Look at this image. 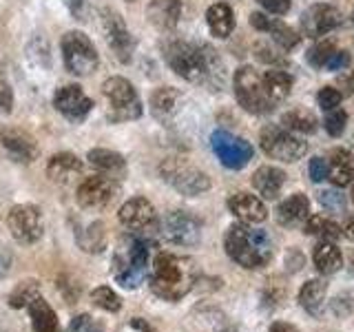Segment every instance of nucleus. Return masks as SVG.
Listing matches in <instances>:
<instances>
[{
	"label": "nucleus",
	"instance_id": "nucleus-33",
	"mask_svg": "<svg viewBox=\"0 0 354 332\" xmlns=\"http://www.w3.org/2000/svg\"><path fill=\"white\" fill-rule=\"evenodd\" d=\"M177 100H180V93L173 91L169 86H162L158 89L153 95H151V107H153V113L158 118H166L171 116L175 107H177Z\"/></svg>",
	"mask_w": 354,
	"mask_h": 332
},
{
	"label": "nucleus",
	"instance_id": "nucleus-44",
	"mask_svg": "<svg viewBox=\"0 0 354 332\" xmlns=\"http://www.w3.org/2000/svg\"><path fill=\"white\" fill-rule=\"evenodd\" d=\"M328 160L326 158H313L308 164V173H310V180H313L315 184L328 180Z\"/></svg>",
	"mask_w": 354,
	"mask_h": 332
},
{
	"label": "nucleus",
	"instance_id": "nucleus-36",
	"mask_svg": "<svg viewBox=\"0 0 354 332\" xmlns=\"http://www.w3.org/2000/svg\"><path fill=\"white\" fill-rule=\"evenodd\" d=\"M36 297H40V284L36 279L22 282L16 286V290L9 295V306L11 308H27Z\"/></svg>",
	"mask_w": 354,
	"mask_h": 332
},
{
	"label": "nucleus",
	"instance_id": "nucleus-52",
	"mask_svg": "<svg viewBox=\"0 0 354 332\" xmlns=\"http://www.w3.org/2000/svg\"><path fill=\"white\" fill-rule=\"evenodd\" d=\"M352 22H354V11H352Z\"/></svg>",
	"mask_w": 354,
	"mask_h": 332
},
{
	"label": "nucleus",
	"instance_id": "nucleus-15",
	"mask_svg": "<svg viewBox=\"0 0 354 332\" xmlns=\"http://www.w3.org/2000/svg\"><path fill=\"white\" fill-rule=\"evenodd\" d=\"M341 25V11L328 3H317L301 16V33L308 38L321 40Z\"/></svg>",
	"mask_w": 354,
	"mask_h": 332
},
{
	"label": "nucleus",
	"instance_id": "nucleus-9",
	"mask_svg": "<svg viewBox=\"0 0 354 332\" xmlns=\"http://www.w3.org/2000/svg\"><path fill=\"white\" fill-rule=\"evenodd\" d=\"M160 173L177 193L186 197H197L210 188V177L199 171L197 166H191L182 160H166L160 166Z\"/></svg>",
	"mask_w": 354,
	"mask_h": 332
},
{
	"label": "nucleus",
	"instance_id": "nucleus-49",
	"mask_svg": "<svg viewBox=\"0 0 354 332\" xmlns=\"http://www.w3.org/2000/svg\"><path fill=\"white\" fill-rule=\"evenodd\" d=\"M268 332H301V330L292 324H286V321H274Z\"/></svg>",
	"mask_w": 354,
	"mask_h": 332
},
{
	"label": "nucleus",
	"instance_id": "nucleus-32",
	"mask_svg": "<svg viewBox=\"0 0 354 332\" xmlns=\"http://www.w3.org/2000/svg\"><path fill=\"white\" fill-rule=\"evenodd\" d=\"M306 232L308 235H317L319 239H326V241L339 239L343 235V230L337 221H332L328 217H319V215L306 219Z\"/></svg>",
	"mask_w": 354,
	"mask_h": 332
},
{
	"label": "nucleus",
	"instance_id": "nucleus-5",
	"mask_svg": "<svg viewBox=\"0 0 354 332\" xmlns=\"http://www.w3.org/2000/svg\"><path fill=\"white\" fill-rule=\"evenodd\" d=\"M102 93L109 102V120L111 122H133L142 118V100L133 84L122 75H113L104 80Z\"/></svg>",
	"mask_w": 354,
	"mask_h": 332
},
{
	"label": "nucleus",
	"instance_id": "nucleus-10",
	"mask_svg": "<svg viewBox=\"0 0 354 332\" xmlns=\"http://www.w3.org/2000/svg\"><path fill=\"white\" fill-rule=\"evenodd\" d=\"M210 147L213 153L217 155V160L230 171H239L243 169L252 158H254V149L248 140L232 136V133L219 129L210 136Z\"/></svg>",
	"mask_w": 354,
	"mask_h": 332
},
{
	"label": "nucleus",
	"instance_id": "nucleus-3",
	"mask_svg": "<svg viewBox=\"0 0 354 332\" xmlns=\"http://www.w3.org/2000/svg\"><path fill=\"white\" fill-rule=\"evenodd\" d=\"M197 282L193 264L171 252H160L153 261L151 290L164 302H180Z\"/></svg>",
	"mask_w": 354,
	"mask_h": 332
},
{
	"label": "nucleus",
	"instance_id": "nucleus-45",
	"mask_svg": "<svg viewBox=\"0 0 354 332\" xmlns=\"http://www.w3.org/2000/svg\"><path fill=\"white\" fill-rule=\"evenodd\" d=\"M257 3L263 7V11H268V14H274V16H286L292 7L290 0H257Z\"/></svg>",
	"mask_w": 354,
	"mask_h": 332
},
{
	"label": "nucleus",
	"instance_id": "nucleus-12",
	"mask_svg": "<svg viewBox=\"0 0 354 332\" xmlns=\"http://www.w3.org/2000/svg\"><path fill=\"white\" fill-rule=\"evenodd\" d=\"M162 237L175 246H197L202 239V221L186 210H173L162 219Z\"/></svg>",
	"mask_w": 354,
	"mask_h": 332
},
{
	"label": "nucleus",
	"instance_id": "nucleus-46",
	"mask_svg": "<svg viewBox=\"0 0 354 332\" xmlns=\"http://www.w3.org/2000/svg\"><path fill=\"white\" fill-rule=\"evenodd\" d=\"M350 64V53L348 51H332V55L326 62V69L328 71H343L346 66Z\"/></svg>",
	"mask_w": 354,
	"mask_h": 332
},
{
	"label": "nucleus",
	"instance_id": "nucleus-40",
	"mask_svg": "<svg viewBox=\"0 0 354 332\" xmlns=\"http://www.w3.org/2000/svg\"><path fill=\"white\" fill-rule=\"evenodd\" d=\"M319 204L324 206L330 213H343L346 210V195H341L337 188H326V191H319L317 195Z\"/></svg>",
	"mask_w": 354,
	"mask_h": 332
},
{
	"label": "nucleus",
	"instance_id": "nucleus-39",
	"mask_svg": "<svg viewBox=\"0 0 354 332\" xmlns=\"http://www.w3.org/2000/svg\"><path fill=\"white\" fill-rule=\"evenodd\" d=\"M337 47L332 44L330 40H319L317 44H313L310 47V51H308V64L310 66H315V69H324L326 66V62H328V58L332 55V51H335Z\"/></svg>",
	"mask_w": 354,
	"mask_h": 332
},
{
	"label": "nucleus",
	"instance_id": "nucleus-50",
	"mask_svg": "<svg viewBox=\"0 0 354 332\" xmlns=\"http://www.w3.org/2000/svg\"><path fill=\"white\" fill-rule=\"evenodd\" d=\"M341 230H343V235H346L348 239H354V217H348L346 226H343Z\"/></svg>",
	"mask_w": 354,
	"mask_h": 332
},
{
	"label": "nucleus",
	"instance_id": "nucleus-30",
	"mask_svg": "<svg viewBox=\"0 0 354 332\" xmlns=\"http://www.w3.org/2000/svg\"><path fill=\"white\" fill-rule=\"evenodd\" d=\"M326 295H328V284L321 279H310L304 284L299 290V304L310 315H319L326 306Z\"/></svg>",
	"mask_w": 354,
	"mask_h": 332
},
{
	"label": "nucleus",
	"instance_id": "nucleus-29",
	"mask_svg": "<svg viewBox=\"0 0 354 332\" xmlns=\"http://www.w3.org/2000/svg\"><path fill=\"white\" fill-rule=\"evenodd\" d=\"M332 166L328 169V180L335 184V188L350 186L354 180V166H352V155L348 151H332Z\"/></svg>",
	"mask_w": 354,
	"mask_h": 332
},
{
	"label": "nucleus",
	"instance_id": "nucleus-22",
	"mask_svg": "<svg viewBox=\"0 0 354 332\" xmlns=\"http://www.w3.org/2000/svg\"><path fill=\"white\" fill-rule=\"evenodd\" d=\"M82 175V160L73 153H55L47 164V177L55 184H69Z\"/></svg>",
	"mask_w": 354,
	"mask_h": 332
},
{
	"label": "nucleus",
	"instance_id": "nucleus-19",
	"mask_svg": "<svg viewBox=\"0 0 354 332\" xmlns=\"http://www.w3.org/2000/svg\"><path fill=\"white\" fill-rule=\"evenodd\" d=\"M5 151L14 158L16 162H33L38 158V144L33 142L31 136H27L25 131H16V129H7L0 136Z\"/></svg>",
	"mask_w": 354,
	"mask_h": 332
},
{
	"label": "nucleus",
	"instance_id": "nucleus-34",
	"mask_svg": "<svg viewBox=\"0 0 354 332\" xmlns=\"http://www.w3.org/2000/svg\"><path fill=\"white\" fill-rule=\"evenodd\" d=\"M268 33L272 36V40L279 44V49H283V51H292L297 44L301 42V36H299L292 27H288L283 22H277V20H272Z\"/></svg>",
	"mask_w": 354,
	"mask_h": 332
},
{
	"label": "nucleus",
	"instance_id": "nucleus-20",
	"mask_svg": "<svg viewBox=\"0 0 354 332\" xmlns=\"http://www.w3.org/2000/svg\"><path fill=\"white\" fill-rule=\"evenodd\" d=\"M182 3L180 0H151L147 7L149 22L160 31H171L180 22Z\"/></svg>",
	"mask_w": 354,
	"mask_h": 332
},
{
	"label": "nucleus",
	"instance_id": "nucleus-27",
	"mask_svg": "<svg viewBox=\"0 0 354 332\" xmlns=\"http://www.w3.org/2000/svg\"><path fill=\"white\" fill-rule=\"evenodd\" d=\"M313 261L321 275H335L343 268V252L332 241L321 239L313 250Z\"/></svg>",
	"mask_w": 354,
	"mask_h": 332
},
{
	"label": "nucleus",
	"instance_id": "nucleus-51",
	"mask_svg": "<svg viewBox=\"0 0 354 332\" xmlns=\"http://www.w3.org/2000/svg\"><path fill=\"white\" fill-rule=\"evenodd\" d=\"M350 186H352V202H354V180H352V184H350Z\"/></svg>",
	"mask_w": 354,
	"mask_h": 332
},
{
	"label": "nucleus",
	"instance_id": "nucleus-13",
	"mask_svg": "<svg viewBox=\"0 0 354 332\" xmlns=\"http://www.w3.org/2000/svg\"><path fill=\"white\" fill-rule=\"evenodd\" d=\"M7 226L14 239L20 243H36L44 232L42 213L33 204H18L11 208L7 217Z\"/></svg>",
	"mask_w": 354,
	"mask_h": 332
},
{
	"label": "nucleus",
	"instance_id": "nucleus-7",
	"mask_svg": "<svg viewBox=\"0 0 354 332\" xmlns=\"http://www.w3.org/2000/svg\"><path fill=\"white\" fill-rule=\"evenodd\" d=\"M147 266H149L147 243L140 239H127V243L113 257V275L120 286L133 290V288H138L142 284L144 275H147Z\"/></svg>",
	"mask_w": 354,
	"mask_h": 332
},
{
	"label": "nucleus",
	"instance_id": "nucleus-2",
	"mask_svg": "<svg viewBox=\"0 0 354 332\" xmlns=\"http://www.w3.org/2000/svg\"><path fill=\"white\" fill-rule=\"evenodd\" d=\"M224 248L232 261L248 270L263 268L272 259V239L268 232L243 221L232 224L226 230Z\"/></svg>",
	"mask_w": 354,
	"mask_h": 332
},
{
	"label": "nucleus",
	"instance_id": "nucleus-14",
	"mask_svg": "<svg viewBox=\"0 0 354 332\" xmlns=\"http://www.w3.org/2000/svg\"><path fill=\"white\" fill-rule=\"evenodd\" d=\"M53 107L69 122H82L93 111V100L88 98L80 84H64L53 95Z\"/></svg>",
	"mask_w": 354,
	"mask_h": 332
},
{
	"label": "nucleus",
	"instance_id": "nucleus-35",
	"mask_svg": "<svg viewBox=\"0 0 354 332\" xmlns=\"http://www.w3.org/2000/svg\"><path fill=\"white\" fill-rule=\"evenodd\" d=\"M80 246L86 252H102L104 246H106V230H104V224L95 221V224L88 226L82 232V237H80Z\"/></svg>",
	"mask_w": 354,
	"mask_h": 332
},
{
	"label": "nucleus",
	"instance_id": "nucleus-41",
	"mask_svg": "<svg viewBox=\"0 0 354 332\" xmlns=\"http://www.w3.org/2000/svg\"><path fill=\"white\" fill-rule=\"evenodd\" d=\"M341 102H343V93L339 91L337 86H324V89H319L317 104H319L321 111H332V109L341 107Z\"/></svg>",
	"mask_w": 354,
	"mask_h": 332
},
{
	"label": "nucleus",
	"instance_id": "nucleus-42",
	"mask_svg": "<svg viewBox=\"0 0 354 332\" xmlns=\"http://www.w3.org/2000/svg\"><path fill=\"white\" fill-rule=\"evenodd\" d=\"M11 111H14V91L0 69V113H11Z\"/></svg>",
	"mask_w": 354,
	"mask_h": 332
},
{
	"label": "nucleus",
	"instance_id": "nucleus-38",
	"mask_svg": "<svg viewBox=\"0 0 354 332\" xmlns=\"http://www.w3.org/2000/svg\"><path fill=\"white\" fill-rule=\"evenodd\" d=\"M91 302L97 306V308H102L106 310V313H118V310L122 308V299L111 290L109 286H100L95 288V290L91 293Z\"/></svg>",
	"mask_w": 354,
	"mask_h": 332
},
{
	"label": "nucleus",
	"instance_id": "nucleus-26",
	"mask_svg": "<svg viewBox=\"0 0 354 332\" xmlns=\"http://www.w3.org/2000/svg\"><path fill=\"white\" fill-rule=\"evenodd\" d=\"M29 317H31V326L33 332H62L58 315L53 313V308L44 302L42 297H36L33 302L27 306Z\"/></svg>",
	"mask_w": 354,
	"mask_h": 332
},
{
	"label": "nucleus",
	"instance_id": "nucleus-37",
	"mask_svg": "<svg viewBox=\"0 0 354 332\" xmlns=\"http://www.w3.org/2000/svg\"><path fill=\"white\" fill-rule=\"evenodd\" d=\"M348 127V113L343 111L341 107L326 111V118H324V129L330 138H339L343 136V131Z\"/></svg>",
	"mask_w": 354,
	"mask_h": 332
},
{
	"label": "nucleus",
	"instance_id": "nucleus-24",
	"mask_svg": "<svg viewBox=\"0 0 354 332\" xmlns=\"http://www.w3.org/2000/svg\"><path fill=\"white\" fill-rule=\"evenodd\" d=\"M206 22L208 29L215 38H228L232 31H235V11L228 3H215L210 5L206 11Z\"/></svg>",
	"mask_w": 354,
	"mask_h": 332
},
{
	"label": "nucleus",
	"instance_id": "nucleus-21",
	"mask_svg": "<svg viewBox=\"0 0 354 332\" xmlns=\"http://www.w3.org/2000/svg\"><path fill=\"white\" fill-rule=\"evenodd\" d=\"M310 217V199L304 193H295L277 206V221L286 228L301 226Z\"/></svg>",
	"mask_w": 354,
	"mask_h": 332
},
{
	"label": "nucleus",
	"instance_id": "nucleus-8",
	"mask_svg": "<svg viewBox=\"0 0 354 332\" xmlns=\"http://www.w3.org/2000/svg\"><path fill=\"white\" fill-rule=\"evenodd\" d=\"M259 144L261 151L272 160H279L286 164L299 162L308 153V142L297 138L295 133L286 131L279 124H266L259 131Z\"/></svg>",
	"mask_w": 354,
	"mask_h": 332
},
{
	"label": "nucleus",
	"instance_id": "nucleus-25",
	"mask_svg": "<svg viewBox=\"0 0 354 332\" xmlns=\"http://www.w3.org/2000/svg\"><path fill=\"white\" fill-rule=\"evenodd\" d=\"M88 164L97 169L102 175L106 177H118V175H124L127 171V162L122 158L120 153L111 151V149H91L86 155Z\"/></svg>",
	"mask_w": 354,
	"mask_h": 332
},
{
	"label": "nucleus",
	"instance_id": "nucleus-43",
	"mask_svg": "<svg viewBox=\"0 0 354 332\" xmlns=\"http://www.w3.org/2000/svg\"><path fill=\"white\" fill-rule=\"evenodd\" d=\"M69 332H104V328L91 315H80L71 321Z\"/></svg>",
	"mask_w": 354,
	"mask_h": 332
},
{
	"label": "nucleus",
	"instance_id": "nucleus-23",
	"mask_svg": "<svg viewBox=\"0 0 354 332\" xmlns=\"http://www.w3.org/2000/svg\"><path fill=\"white\" fill-rule=\"evenodd\" d=\"M286 184V173L277 166H259L252 173V186L261 197L266 199H277Z\"/></svg>",
	"mask_w": 354,
	"mask_h": 332
},
{
	"label": "nucleus",
	"instance_id": "nucleus-17",
	"mask_svg": "<svg viewBox=\"0 0 354 332\" xmlns=\"http://www.w3.org/2000/svg\"><path fill=\"white\" fill-rule=\"evenodd\" d=\"M120 221L131 230H144L155 221V206L147 197H131L120 208Z\"/></svg>",
	"mask_w": 354,
	"mask_h": 332
},
{
	"label": "nucleus",
	"instance_id": "nucleus-28",
	"mask_svg": "<svg viewBox=\"0 0 354 332\" xmlns=\"http://www.w3.org/2000/svg\"><path fill=\"white\" fill-rule=\"evenodd\" d=\"M261 80H263V89L268 98L272 100L274 104H279L281 100H286L292 91V75L288 71L281 69H270V71H263L261 73Z\"/></svg>",
	"mask_w": 354,
	"mask_h": 332
},
{
	"label": "nucleus",
	"instance_id": "nucleus-4",
	"mask_svg": "<svg viewBox=\"0 0 354 332\" xmlns=\"http://www.w3.org/2000/svg\"><path fill=\"white\" fill-rule=\"evenodd\" d=\"M232 89H235L239 107L252 116H266L277 107L266 93L261 73L254 66H239L232 75Z\"/></svg>",
	"mask_w": 354,
	"mask_h": 332
},
{
	"label": "nucleus",
	"instance_id": "nucleus-18",
	"mask_svg": "<svg viewBox=\"0 0 354 332\" xmlns=\"http://www.w3.org/2000/svg\"><path fill=\"white\" fill-rule=\"evenodd\" d=\"M230 213L237 219H241L243 224H261L268 217V208L261 202L257 195L250 193H235L228 199Z\"/></svg>",
	"mask_w": 354,
	"mask_h": 332
},
{
	"label": "nucleus",
	"instance_id": "nucleus-53",
	"mask_svg": "<svg viewBox=\"0 0 354 332\" xmlns=\"http://www.w3.org/2000/svg\"><path fill=\"white\" fill-rule=\"evenodd\" d=\"M127 3H133V0H127Z\"/></svg>",
	"mask_w": 354,
	"mask_h": 332
},
{
	"label": "nucleus",
	"instance_id": "nucleus-16",
	"mask_svg": "<svg viewBox=\"0 0 354 332\" xmlns=\"http://www.w3.org/2000/svg\"><path fill=\"white\" fill-rule=\"evenodd\" d=\"M113 193H115L113 177H106V175L86 177V180H82L80 186H77V204L86 210L104 208L111 199H113Z\"/></svg>",
	"mask_w": 354,
	"mask_h": 332
},
{
	"label": "nucleus",
	"instance_id": "nucleus-31",
	"mask_svg": "<svg viewBox=\"0 0 354 332\" xmlns=\"http://www.w3.org/2000/svg\"><path fill=\"white\" fill-rule=\"evenodd\" d=\"M279 127H283L290 133H299V136H313L319 129V120L315 113H310L306 109H292V111H286L281 116Z\"/></svg>",
	"mask_w": 354,
	"mask_h": 332
},
{
	"label": "nucleus",
	"instance_id": "nucleus-48",
	"mask_svg": "<svg viewBox=\"0 0 354 332\" xmlns=\"http://www.w3.org/2000/svg\"><path fill=\"white\" fill-rule=\"evenodd\" d=\"M66 7H69V11L75 16V18H82L84 14V0H64Z\"/></svg>",
	"mask_w": 354,
	"mask_h": 332
},
{
	"label": "nucleus",
	"instance_id": "nucleus-11",
	"mask_svg": "<svg viewBox=\"0 0 354 332\" xmlns=\"http://www.w3.org/2000/svg\"><path fill=\"white\" fill-rule=\"evenodd\" d=\"M100 22H102L104 40L111 47V51L115 53V58L120 62L129 64L133 60V51H136V40H133L131 31L127 29V22L115 9H102L100 11Z\"/></svg>",
	"mask_w": 354,
	"mask_h": 332
},
{
	"label": "nucleus",
	"instance_id": "nucleus-1",
	"mask_svg": "<svg viewBox=\"0 0 354 332\" xmlns=\"http://www.w3.org/2000/svg\"><path fill=\"white\" fill-rule=\"evenodd\" d=\"M164 60L186 82L206 84L221 77V60L208 44H193L184 40H171L164 44Z\"/></svg>",
	"mask_w": 354,
	"mask_h": 332
},
{
	"label": "nucleus",
	"instance_id": "nucleus-6",
	"mask_svg": "<svg viewBox=\"0 0 354 332\" xmlns=\"http://www.w3.org/2000/svg\"><path fill=\"white\" fill-rule=\"evenodd\" d=\"M60 51L66 71L73 75H91L100 64L95 44L82 31H66L60 40Z\"/></svg>",
	"mask_w": 354,
	"mask_h": 332
},
{
	"label": "nucleus",
	"instance_id": "nucleus-47",
	"mask_svg": "<svg viewBox=\"0 0 354 332\" xmlns=\"http://www.w3.org/2000/svg\"><path fill=\"white\" fill-rule=\"evenodd\" d=\"M250 25L257 29V31H263L268 33L270 25H272V18H268L266 14H261V11H254V14H250Z\"/></svg>",
	"mask_w": 354,
	"mask_h": 332
}]
</instances>
